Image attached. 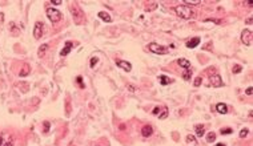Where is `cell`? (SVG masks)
Instances as JSON below:
<instances>
[{
    "mask_svg": "<svg viewBox=\"0 0 253 146\" xmlns=\"http://www.w3.org/2000/svg\"><path fill=\"white\" fill-rule=\"evenodd\" d=\"M177 63H178V65L183 66V68H189V66H191V63H189L186 58H180Z\"/></svg>",
    "mask_w": 253,
    "mask_h": 146,
    "instance_id": "obj_15",
    "label": "cell"
},
{
    "mask_svg": "<svg viewBox=\"0 0 253 146\" xmlns=\"http://www.w3.org/2000/svg\"><path fill=\"white\" fill-rule=\"evenodd\" d=\"M43 28H44V25H43V23H40V21H37V23L35 24V29H33L35 39H40V37L43 36Z\"/></svg>",
    "mask_w": 253,
    "mask_h": 146,
    "instance_id": "obj_6",
    "label": "cell"
},
{
    "mask_svg": "<svg viewBox=\"0 0 253 146\" xmlns=\"http://www.w3.org/2000/svg\"><path fill=\"white\" fill-rule=\"evenodd\" d=\"M176 13H177L178 17L181 19H185V20H189V19H192L194 16L193 11H192L191 7H188V5L183 4V5H177V7L175 8Z\"/></svg>",
    "mask_w": 253,
    "mask_h": 146,
    "instance_id": "obj_1",
    "label": "cell"
},
{
    "mask_svg": "<svg viewBox=\"0 0 253 146\" xmlns=\"http://www.w3.org/2000/svg\"><path fill=\"white\" fill-rule=\"evenodd\" d=\"M216 110L221 114H225L226 111H228V108H226L225 104H217V105H216Z\"/></svg>",
    "mask_w": 253,
    "mask_h": 146,
    "instance_id": "obj_12",
    "label": "cell"
},
{
    "mask_svg": "<svg viewBox=\"0 0 253 146\" xmlns=\"http://www.w3.org/2000/svg\"><path fill=\"white\" fill-rule=\"evenodd\" d=\"M215 140H216V134H215V133H213V132L208 133V134H207V142L212 143V142H215Z\"/></svg>",
    "mask_w": 253,
    "mask_h": 146,
    "instance_id": "obj_17",
    "label": "cell"
},
{
    "mask_svg": "<svg viewBox=\"0 0 253 146\" xmlns=\"http://www.w3.org/2000/svg\"><path fill=\"white\" fill-rule=\"evenodd\" d=\"M200 44V37H193L192 40L186 41V47L188 48H196Z\"/></svg>",
    "mask_w": 253,
    "mask_h": 146,
    "instance_id": "obj_11",
    "label": "cell"
},
{
    "mask_svg": "<svg viewBox=\"0 0 253 146\" xmlns=\"http://www.w3.org/2000/svg\"><path fill=\"white\" fill-rule=\"evenodd\" d=\"M186 141H188V142H193V143H197L196 138H194L193 135H188V137H186Z\"/></svg>",
    "mask_w": 253,
    "mask_h": 146,
    "instance_id": "obj_24",
    "label": "cell"
},
{
    "mask_svg": "<svg viewBox=\"0 0 253 146\" xmlns=\"http://www.w3.org/2000/svg\"><path fill=\"white\" fill-rule=\"evenodd\" d=\"M246 23H248V24H252V17H249V19H248V21H246Z\"/></svg>",
    "mask_w": 253,
    "mask_h": 146,
    "instance_id": "obj_33",
    "label": "cell"
},
{
    "mask_svg": "<svg viewBox=\"0 0 253 146\" xmlns=\"http://www.w3.org/2000/svg\"><path fill=\"white\" fill-rule=\"evenodd\" d=\"M200 3H201L200 0H184V4L188 5V7L189 5H197V4H200Z\"/></svg>",
    "mask_w": 253,
    "mask_h": 146,
    "instance_id": "obj_19",
    "label": "cell"
},
{
    "mask_svg": "<svg viewBox=\"0 0 253 146\" xmlns=\"http://www.w3.org/2000/svg\"><path fill=\"white\" fill-rule=\"evenodd\" d=\"M252 37H253V35H252V31H250V29H244V31L241 32V41H242V44L250 45V44H252Z\"/></svg>",
    "mask_w": 253,
    "mask_h": 146,
    "instance_id": "obj_5",
    "label": "cell"
},
{
    "mask_svg": "<svg viewBox=\"0 0 253 146\" xmlns=\"http://www.w3.org/2000/svg\"><path fill=\"white\" fill-rule=\"evenodd\" d=\"M77 82H79V86L80 88H84V84H83V78H81V77H77Z\"/></svg>",
    "mask_w": 253,
    "mask_h": 146,
    "instance_id": "obj_30",
    "label": "cell"
},
{
    "mask_svg": "<svg viewBox=\"0 0 253 146\" xmlns=\"http://www.w3.org/2000/svg\"><path fill=\"white\" fill-rule=\"evenodd\" d=\"M153 113H154V114H157V113H159V108H156V109H154V110H153Z\"/></svg>",
    "mask_w": 253,
    "mask_h": 146,
    "instance_id": "obj_34",
    "label": "cell"
},
{
    "mask_svg": "<svg viewBox=\"0 0 253 146\" xmlns=\"http://www.w3.org/2000/svg\"><path fill=\"white\" fill-rule=\"evenodd\" d=\"M248 133H249V130H248V129H242L241 132H240V137H241V138H245V137L248 135Z\"/></svg>",
    "mask_w": 253,
    "mask_h": 146,
    "instance_id": "obj_21",
    "label": "cell"
},
{
    "mask_svg": "<svg viewBox=\"0 0 253 146\" xmlns=\"http://www.w3.org/2000/svg\"><path fill=\"white\" fill-rule=\"evenodd\" d=\"M252 92H253V89H252V88H250V86H249V88H248V89H246V90H245V93H246V94H248V96H252Z\"/></svg>",
    "mask_w": 253,
    "mask_h": 146,
    "instance_id": "obj_31",
    "label": "cell"
},
{
    "mask_svg": "<svg viewBox=\"0 0 253 146\" xmlns=\"http://www.w3.org/2000/svg\"><path fill=\"white\" fill-rule=\"evenodd\" d=\"M220 132H221V134H231L232 129H229V127H228V129H221Z\"/></svg>",
    "mask_w": 253,
    "mask_h": 146,
    "instance_id": "obj_28",
    "label": "cell"
},
{
    "mask_svg": "<svg viewBox=\"0 0 253 146\" xmlns=\"http://www.w3.org/2000/svg\"><path fill=\"white\" fill-rule=\"evenodd\" d=\"M72 47H73V44H72L71 41H67V42H65V47H64L63 49H61L60 55H61V56H67V55H68L69 52H71Z\"/></svg>",
    "mask_w": 253,
    "mask_h": 146,
    "instance_id": "obj_10",
    "label": "cell"
},
{
    "mask_svg": "<svg viewBox=\"0 0 253 146\" xmlns=\"http://www.w3.org/2000/svg\"><path fill=\"white\" fill-rule=\"evenodd\" d=\"M99 17H100L103 21H107V23H111V21H112L111 16H109L107 12H103V11H101V12H99Z\"/></svg>",
    "mask_w": 253,
    "mask_h": 146,
    "instance_id": "obj_13",
    "label": "cell"
},
{
    "mask_svg": "<svg viewBox=\"0 0 253 146\" xmlns=\"http://www.w3.org/2000/svg\"><path fill=\"white\" fill-rule=\"evenodd\" d=\"M52 3H53V4H55V5H59V4H61V1H60V0H52Z\"/></svg>",
    "mask_w": 253,
    "mask_h": 146,
    "instance_id": "obj_32",
    "label": "cell"
},
{
    "mask_svg": "<svg viewBox=\"0 0 253 146\" xmlns=\"http://www.w3.org/2000/svg\"><path fill=\"white\" fill-rule=\"evenodd\" d=\"M47 49H48V45L47 44H44V45H41V47L39 48V57H43V56L45 55V52H47Z\"/></svg>",
    "mask_w": 253,
    "mask_h": 146,
    "instance_id": "obj_16",
    "label": "cell"
},
{
    "mask_svg": "<svg viewBox=\"0 0 253 146\" xmlns=\"http://www.w3.org/2000/svg\"><path fill=\"white\" fill-rule=\"evenodd\" d=\"M216 146H225L224 143H221V142H218V143H216Z\"/></svg>",
    "mask_w": 253,
    "mask_h": 146,
    "instance_id": "obj_35",
    "label": "cell"
},
{
    "mask_svg": "<svg viewBox=\"0 0 253 146\" xmlns=\"http://www.w3.org/2000/svg\"><path fill=\"white\" fill-rule=\"evenodd\" d=\"M194 130H196V134L199 135V137H202V135L205 134V127L202 126V125H196V126H194Z\"/></svg>",
    "mask_w": 253,
    "mask_h": 146,
    "instance_id": "obj_14",
    "label": "cell"
},
{
    "mask_svg": "<svg viewBox=\"0 0 253 146\" xmlns=\"http://www.w3.org/2000/svg\"><path fill=\"white\" fill-rule=\"evenodd\" d=\"M69 9H71V13H72V16H73V19L76 20V23L77 24L81 23V20L84 19V12H83V9L79 7V4H77V3H72Z\"/></svg>",
    "mask_w": 253,
    "mask_h": 146,
    "instance_id": "obj_2",
    "label": "cell"
},
{
    "mask_svg": "<svg viewBox=\"0 0 253 146\" xmlns=\"http://www.w3.org/2000/svg\"><path fill=\"white\" fill-rule=\"evenodd\" d=\"M191 73H192L191 70H186L185 73H184V76H183V77H184V80H189V76H191Z\"/></svg>",
    "mask_w": 253,
    "mask_h": 146,
    "instance_id": "obj_29",
    "label": "cell"
},
{
    "mask_svg": "<svg viewBox=\"0 0 253 146\" xmlns=\"http://www.w3.org/2000/svg\"><path fill=\"white\" fill-rule=\"evenodd\" d=\"M152 133H153V129H152L151 125H145V126H143V129H141L143 137H149V135H152Z\"/></svg>",
    "mask_w": 253,
    "mask_h": 146,
    "instance_id": "obj_9",
    "label": "cell"
},
{
    "mask_svg": "<svg viewBox=\"0 0 253 146\" xmlns=\"http://www.w3.org/2000/svg\"><path fill=\"white\" fill-rule=\"evenodd\" d=\"M149 50H152V52L156 53V55H165V53H168L167 47L159 45V44H156V42H151V44H149Z\"/></svg>",
    "mask_w": 253,
    "mask_h": 146,
    "instance_id": "obj_4",
    "label": "cell"
},
{
    "mask_svg": "<svg viewBox=\"0 0 253 146\" xmlns=\"http://www.w3.org/2000/svg\"><path fill=\"white\" fill-rule=\"evenodd\" d=\"M47 17L49 19L52 23H57V21L61 20L63 15H61V12L59 9H56V8H47Z\"/></svg>",
    "mask_w": 253,
    "mask_h": 146,
    "instance_id": "obj_3",
    "label": "cell"
},
{
    "mask_svg": "<svg viewBox=\"0 0 253 146\" xmlns=\"http://www.w3.org/2000/svg\"><path fill=\"white\" fill-rule=\"evenodd\" d=\"M159 117H160V118H161V119L167 118V117H168V109H167V108H164V111H162V113L160 114Z\"/></svg>",
    "mask_w": 253,
    "mask_h": 146,
    "instance_id": "obj_22",
    "label": "cell"
},
{
    "mask_svg": "<svg viewBox=\"0 0 253 146\" xmlns=\"http://www.w3.org/2000/svg\"><path fill=\"white\" fill-rule=\"evenodd\" d=\"M49 126H51V124L48 121H45L44 122V133H48V130H49Z\"/></svg>",
    "mask_w": 253,
    "mask_h": 146,
    "instance_id": "obj_27",
    "label": "cell"
},
{
    "mask_svg": "<svg viewBox=\"0 0 253 146\" xmlns=\"http://www.w3.org/2000/svg\"><path fill=\"white\" fill-rule=\"evenodd\" d=\"M5 146H11V145H9V143H8V145H5Z\"/></svg>",
    "mask_w": 253,
    "mask_h": 146,
    "instance_id": "obj_37",
    "label": "cell"
},
{
    "mask_svg": "<svg viewBox=\"0 0 253 146\" xmlns=\"http://www.w3.org/2000/svg\"><path fill=\"white\" fill-rule=\"evenodd\" d=\"M210 84L213 85V86H216V88H220V86H223L224 85V82H223V80H221V77L218 76V74H213V76H210Z\"/></svg>",
    "mask_w": 253,
    "mask_h": 146,
    "instance_id": "obj_7",
    "label": "cell"
},
{
    "mask_svg": "<svg viewBox=\"0 0 253 146\" xmlns=\"http://www.w3.org/2000/svg\"><path fill=\"white\" fill-rule=\"evenodd\" d=\"M29 73V66L28 65H24V69L20 72V76H27Z\"/></svg>",
    "mask_w": 253,
    "mask_h": 146,
    "instance_id": "obj_20",
    "label": "cell"
},
{
    "mask_svg": "<svg viewBox=\"0 0 253 146\" xmlns=\"http://www.w3.org/2000/svg\"><path fill=\"white\" fill-rule=\"evenodd\" d=\"M160 82H161V85H168L170 82V78L162 74V76H160Z\"/></svg>",
    "mask_w": 253,
    "mask_h": 146,
    "instance_id": "obj_18",
    "label": "cell"
},
{
    "mask_svg": "<svg viewBox=\"0 0 253 146\" xmlns=\"http://www.w3.org/2000/svg\"><path fill=\"white\" fill-rule=\"evenodd\" d=\"M116 65L119 66V68H121V69H124L125 72H130L132 70V65H130L128 61H123V60H117L116 61Z\"/></svg>",
    "mask_w": 253,
    "mask_h": 146,
    "instance_id": "obj_8",
    "label": "cell"
},
{
    "mask_svg": "<svg viewBox=\"0 0 253 146\" xmlns=\"http://www.w3.org/2000/svg\"><path fill=\"white\" fill-rule=\"evenodd\" d=\"M97 57H92L91 58V68H95V65H96V63H97Z\"/></svg>",
    "mask_w": 253,
    "mask_h": 146,
    "instance_id": "obj_23",
    "label": "cell"
},
{
    "mask_svg": "<svg viewBox=\"0 0 253 146\" xmlns=\"http://www.w3.org/2000/svg\"><path fill=\"white\" fill-rule=\"evenodd\" d=\"M241 70H242V68L240 65H234L233 66V72H234V73H240Z\"/></svg>",
    "mask_w": 253,
    "mask_h": 146,
    "instance_id": "obj_25",
    "label": "cell"
},
{
    "mask_svg": "<svg viewBox=\"0 0 253 146\" xmlns=\"http://www.w3.org/2000/svg\"><path fill=\"white\" fill-rule=\"evenodd\" d=\"M1 145H3V138L0 137V146H1Z\"/></svg>",
    "mask_w": 253,
    "mask_h": 146,
    "instance_id": "obj_36",
    "label": "cell"
},
{
    "mask_svg": "<svg viewBox=\"0 0 253 146\" xmlns=\"http://www.w3.org/2000/svg\"><path fill=\"white\" fill-rule=\"evenodd\" d=\"M201 81H202L201 77H197V78L194 80V86H200V85H201Z\"/></svg>",
    "mask_w": 253,
    "mask_h": 146,
    "instance_id": "obj_26",
    "label": "cell"
}]
</instances>
